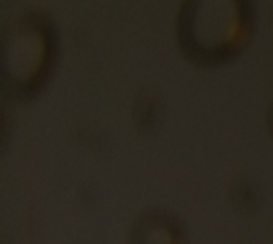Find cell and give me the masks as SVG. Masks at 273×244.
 <instances>
[{
    "instance_id": "6da1fadb",
    "label": "cell",
    "mask_w": 273,
    "mask_h": 244,
    "mask_svg": "<svg viewBox=\"0 0 273 244\" xmlns=\"http://www.w3.org/2000/svg\"><path fill=\"white\" fill-rule=\"evenodd\" d=\"M220 16H222V11H220V15L217 16V18H220ZM214 22H216V18H213V22H211V24H214ZM217 26L220 27V22H219V21H217Z\"/></svg>"
}]
</instances>
